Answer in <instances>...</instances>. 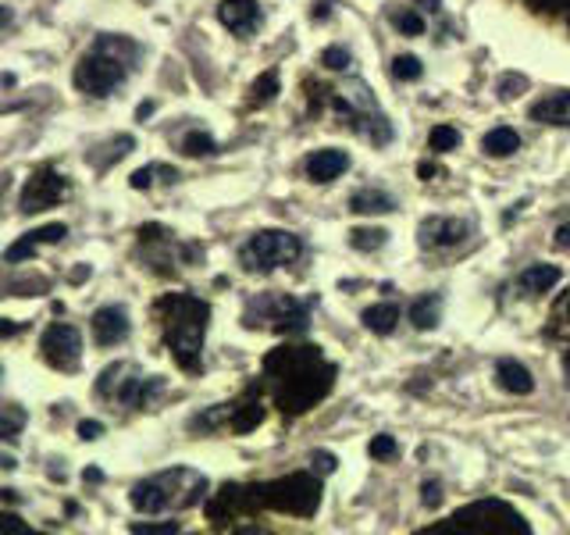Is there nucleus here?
Segmentation results:
<instances>
[{"instance_id":"1","label":"nucleus","mask_w":570,"mask_h":535,"mask_svg":"<svg viewBox=\"0 0 570 535\" xmlns=\"http://www.w3.org/2000/svg\"><path fill=\"white\" fill-rule=\"evenodd\" d=\"M139 58V47L129 40V36H97V43L82 54V61L76 65V89L89 97H107L115 94V89L125 82L129 76V68L136 65Z\"/></svg>"},{"instance_id":"2","label":"nucleus","mask_w":570,"mask_h":535,"mask_svg":"<svg viewBox=\"0 0 570 535\" xmlns=\"http://www.w3.org/2000/svg\"><path fill=\"white\" fill-rule=\"evenodd\" d=\"M160 314H165V339L175 353V361L183 364L186 371L200 368V347H204V332H207V303L175 293L160 300Z\"/></svg>"},{"instance_id":"3","label":"nucleus","mask_w":570,"mask_h":535,"mask_svg":"<svg viewBox=\"0 0 570 535\" xmlns=\"http://www.w3.org/2000/svg\"><path fill=\"white\" fill-rule=\"evenodd\" d=\"M207 493V478L193 468H171L154 478H142L132 489V507L139 514H165V510H186L200 504Z\"/></svg>"},{"instance_id":"4","label":"nucleus","mask_w":570,"mask_h":535,"mask_svg":"<svg viewBox=\"0 0 570 535\" xmlns=\"http://www.w3.org/2000/svg\"><path fill=\"white\" fill-rule=\"evenodd\" d=\"M160 389H165V382L147 379V374L129 361L107 364L97 379V397L111 400V403H125V407H150V400Z\"/></svg>"},{"instance_id":"5","label":"nucleus","mask_w":570,"mask_h":535,"mask_svg":"<svg viewBox=\"0 0 570 535\" xmlns=\"http://www.w3.org/2000/svg\"><path fill=\"white\" fill-rule=\"evenodd\" d=\"M299 240L285 228H264L239 250V261L246 272H272V268L293 264L299 257Z\"/></svg>"},{"instance_id":"6","label":"nucleus","mask_w":570,"mask_h":535,"mask_svg":"<svg viewBox=\"0 0 570 535\" xmlns=\"http://www.w3.org/2000/svg\"><path fill=\"white\" fill-rule=\"evenodd\" d=\"M65 196H68V178L58 168L43 165V168H36L29 175V183L22 189V211L26 214H40L47 207H58Z\"/></svg>"},{"instance_id":"7","label":"nucleus","mask_w":570,"mask_h":535,"mask_svg":"<svg viewBox=\"0 0 570 535\" xmlns=\"http://www.w3.org/2000/svg\"><path fill=\"white\" fill-rule=\"evenodd\" d=\"M317 499H321V486H317L314 478H307V475L282 478V481H275V486L264 489V504L293 510V514H311Z\"/></svg>"},{"instance_id":"8","label":"nucleus","mask_w":570,"mask_h":535,"mask_svg":"<svg viewBox=\"0 0 570 535\" xmlns=\"http://www.w3.org/2000/svg\"><path fill=\"white\" fill-rule=\"evenodd\" d=\"M40 350H43V361L58 371H79L82 361V335L79 329L71 325H50L40 339Z\"/></svg>"},{"instance_id":"9","label":"nucleus","mask_w":570,"mask_h":535,"mask_svg":"<svg viewBox=\"0 0 570 535\" xmlns=\"http://www.w3.org/2000/svg\"><path fill=\"white\" fill-rule=\"evenodd\" d=\"M468 222L463 218H450V214H435V218H424L417 228V243L424 250H445L468 240Z\"/></svg>"},{"instance_id":"10","label":"nucleus","mask_w":570,"mask_h":535,"mask_svg":"<svg viewBox=\"0 0 570 535\" xmlns=\"http://www.w3.org/2000/svg\"><path fill=\"white\" fill-rule=\"evenodd\" d=\"M89 325H94L97 347H118V343H125V335H129V311L115 308V303H107V308H100L94 314Z\"/></svg>"},{"instance_id":"11","label":"nucleus","mask_w":570,"mask_h":535,"mask_svg":"<svg viewBox=\"0 0 570 535\" xmlns=\"http://www.w3.org/2000/svg\"><path fill=\"white\" fill-rule=\"evenodd\" d=\"M218 18H222V26L228 32L249 36V32H257V26H261V4H257V0H222Z\"/></svg>"},{"instance_id":"12","label":"nucleus","mask_w":570,"mask_h":535,"mask_svg":"<svg viewBox=\"0 0 570 535\" xmlns=\"http://www.w3.org/2000/svg\"><path fill=\"white\" fill-rule=\"evenodd\" d=\"M65 236H68V225H61V222H50V225H43V228H32V232H26L22 240L11 243V246L4 250V261H8V264L29 261L43 243H61Z\"/></svg>"},{"instance_id":"13","label":"nucleus","mask_w":570,"mask_h":535,"mask_svg":"<svg viewBox=\"0 0 570 535\" xmlns=\"http://www.w3.org/2000/svg\"><path fill=\"white\" fill-rule=\"evenodd\" d=\"M303 168H307L311 183H335V178L350 168V154L346 150H335V147L314 150L307 160H303Z\"/></svg>"},{"instance_id":"14","label":"nucleus","mask_w":570,"mask_h":535,"mask_svg":"<svg viewBox=\"0 0 570 535\" xmlns=\"http://www.w3.org/2000/svg\"><path fill=\"white\" fill-rule=\"evenodd\" d=\"M495 379L507 392H513V397H528V392L534 389L531 371L521 361H513V357H503V361L495 364Z\"/></svg>"},{"instance_id":"15","label":"nucleus","mask_w":570,"mask_h":535,"mask_svg":"<svg viewBox=\"0 0 570 535\" xmlns=\"http://www.w3.org/2000/svg\"><path fill=\"white\" fill-rule=\"evenodd\" d=\"M563 279V272L557 264H528L524 272H521V279H517V285L528 293V296H542V293H549L552 285H557Z\"/></svg>"},{"instance_id":"16","label":"nucleus","mask_w":570,"mask_h":535,"mask_svg":"<svg viewBox=\"0 0 570 535\" xmlns=\"http://www.w3.org/2000/svg\"><path fill=\"white\" fill-rule=\"evenodd\" d=\"M531 121L542 125H570V94H552L539 104H531Z\"/></svg>"},{"instance_id":"17","label":"nucleus","mask_w":570,"mask_h":535,"mask_svg":"<svg viewBox=\"0 0 570 535\" xmlns=\"http://www.w3.org/2000/svg\"><path fill=\"white\" fill-rule=\"evenodd\" d=\"M361 321H364L367 332L389 335V332H396V325H400V308H396V303H374V308H367L361 314Z\"/></svg>"},{"instance_id":"18","label":"nucleus","mask_w":570,"mask_h":535,"mask_svg":"<svg viewBox=\"0 0 570 535\" xmlns=\"http://www.w3.org/2000/svg\"><path fill=\"white\" fill-rule=\"evenodd\" d=\"M439 318H442V300L435 293H424V296H417L414 303H410V321H414L421 332L435 329Z\"/></svg>"},{"instance_id":"19","label":"nucleus","mask_w":570,"mask_h":535,"mask_svg":"<svg viewBox=\"0 0 570 535\" xmlns=\"http://www.w3.org/2000/svg\"><path fill=\"white\" fill-rule=\"evenodd\" d=\"M481 147H485L489 157H510L521 150V136H517L510 125H499V129H492L485 139H481Z\"/></svg>"},{"instance_id":"20","label":"nucleus","mask_w":570,"mask_h":535,"mask_svg":"<svg viewBox=\"0 0 570 535\" xmlns=\"http://www.w3.org/2000/svg\"><path fill=\"white\" fill-rule=\"evenodd\" d=\"M392 207H396L392 204V196L379 193V189H361V193L350 196V211H356V214H385Z\"/></svg>"},{"instance_id":"21","label":"nucleus","mask_w":570,"mask_h":535,"mask_svg":"<svg viewBox=\"0 0 570 535\" xmlns=\"http://www.w3.org/2000/svg\"><path fill=\"white\" fill-rule=\"evenodd\" d=\"M22 425H26L22 407H0V439L14 442L18 436H22Z\"/></svg>"},{"instance_id":"22","label":"nucleus","mask_w":570,"mask_h":535,"mask_svg":"<svg viewBox=\"0 0 570 535\" xmlns=\"http://www.w3.org/2000/svg\"><path fill=\"white\" fill-rule=\"evenodd\" d=\"M385 240H389V232L385 228H353L350 232V246L353 250H379V246H385Z\"/></svg>"},{"instance_id":"23","label":"nucleus","mask_w":570,"mask_h":535,"mask_svg":"<svg viewBox=\"0 0 570 535\" xmlns=\"http://www.w3.org/2000/svg\"><path fill=\"white\" fill-rule=\"evenodd\" d=\"M428 147H432L435 154H450L460 147V133L453 129V125H435L432 136H428Z\"/></svg>"},{"instance_id":"24","label":"nucleus","mask_w":570,"mask_h":535,"mask_svg":"<svg viewBox=\"0 0 570 535\" xmlns=\"http://www.w3.org/2000/svg\"><path fill=\"white\" fill-rule=\"evenodd\" d=\"M392 76L403 82H417L424 76V65H421V58H414V54H400V58L392 61Z\"/></svg>"},{"instance_id":"25","label":"nucleus","mask_w":570,"mask_h":535,"mask_svg":"<svg viewBox=\"0 0 570 535\" xmlns=\"http://www.w3.org/2000/svg\"><path fill=\"white\" fill-rule=\"evenodd\" d=\"M367 454H371L374 460H396L400 446H396V439H392V436H374L371 446H367Z\"/></svg>"},{"instance_id":"26","label":"nucleus","mask_w":570,"mask_h":535,"mask_svg":"<svg viewBox=\"0 0 570 535\" xmlns=\"http://www.w3.org/2000/svg\"><path fill=\"white\" fill-rule=\"evenodd\" d=\"M392 26H396L400 32H406V36H421L424 32V18L417 11H396V14H392Z\"/></svg>"},{"instance_id":"27","label":"nucleus","mask_w":570,"mask_h":535,"mask_svg":"<svg viewBox=\"0 0 570 535\" xmlns=\"http://www.w3.org/2000/svg\"><path fill=\"white\" fill-rule=\"evenodd\" d=\"M183 150H186L189 157H204V154H214V139H210L207 133H189V136L183 139Z\"/></svg>"},{"instance_id":"28","label":"nucleus","mask_w":570,"mask_h":535,"mask_svg":"<svg viewBox=\"0 0 570 535\" xmlns=\"http://www.w3.org/2000/svg\"><path fill=\"white\" fill-rule=\"evenodd\" d=\"M168 172H175V168H168V165H147V168H139L132 175V189H150L157 183V175H168Z\"/></svg>"},{"instance_id":"29","label":"nucleus","mask_w":570,"mask_h":535,"mask_svg":"<svg viewBox=\"0 0 570 535\" xmlns=\"http://www.w3.org/2000/svg\"><path fill=\"white\" fill-rule=\"evenodd\" d=\"M278 94V71H267V76H261L257 82H254V100L257 104H267Z\"/></svg>"},{"instance_id":"30","label":"nucleus","mask_w":570,"mask_h":535,"mask_svg":"<svg viewBox=\"0 0 570 535\" xmlns=\"http://www.w3.org/2000/svg\"><path fill=\"white\" fill-rule=\"evenodd\" d=\"M321 65L332 68V71H343L350 65V50L346 47H328L325 54H321Z\"/></svg>"},{"instance_id":"31","label":"nucleus","mask_w":570,"mask_h":535,"mask_svg":"<svg viewBox=\"0 0 570 535\" xmlns=\"http://www.w3.org/2000/svg\"><path fill=\"white\" fill-rule=\"evenodd\" d=\"M132 532H142V535H175V532H178V522H165V525H132Z\"/></svg>"},{"instance_id":"32","label":"nucleus","mask_w":570,"mask_h":535,"mask_svg":"<svg viewBox=\"0 0 570 535\" xmlns=\"http://www.w3.org/2000/svg\"><path fill=\"white\" fill-rule=\"evenodd\" d=\"M0 532H29V525L14 514H0Z\"/></svg>"},{"instance_id":"33","label":"nucleus","mask_w":570,"mask_h":535,"mask_svg":"<svg viewBox=\"0 0 570 535\" xmlns=\"http://www.w3.org/2000/svg\"><path fill=\"white\" fill-rule=\"evenodd\" d=\"M0 290H11V285H0ZM14 290H22V296H32L29 290H47V279H36V282L22 279V282H14Z\"/></svg>"},{"instance_id":"34","label":"nucleus","mask_w":570,"mask_h":535,"mask_svg":"<svg viewBox=\"0 0 570 535\" xmlns=\"http://www.w3.org/2000/svg\"><path fill=\"white\" fill-rule=\"evenodd\" d=\"M421 499H424V507H439V504H442V489H439V481H428Z\"/></svg>"},{"instance_id":"35","label":"nucleus","mask_w":570,"mask_h":535,"mask_svg":"<svg viewBox=\"0 0 570 535\" xmlns=\"http://www.w3.org/2000/svg\"><path fill=\"white\" fill-rule=\"evenodd\" d=\"M100 432H104V425H100V421H82V425H79V436H82V439H100Z\"/></svg>"},{"instance_id":"36","label":"nucleus","mask_w":570,"mask_h":535,"mask_svg":"<svg viewBox=\"0 0 570 535\" xmlns=\"http://www.w3.org/2000/svg\"><path fill=\"white\" fill-rule=\"evenodd\" d=\"M314 468H317V471H325V475H332V471H335V457H332V454H314Z\"/></svg>"},{"instance_id":"37","label":"nucleus","mask_w":570,"mask_h":535,"mask_svg":"<svg viewBox=\"0 0 570 535\" xmlns=\"http://www.w3.org/2000/svg\"><path fill=\"white\" fill-rule=\"evenodd\" d=\"M18 332H22V321L0 318V339H8V335H18Z\"/></svg>"},{"instance_id":"38","label":"nucleus","mask_w":570,"mask_h":535,"mask_svg":"<svg viewBox=\"0 0 570 535\" xmlns=\"http://www.w3.org/2000/svg\"><path fill=\"white\" fill-rule=\"evenodd\" d=\"M557 246H563V250L570 246V225H560L557 228Z\"/></svg>"},{"instance_id":"39","label":"nucleus","mask_w":570,"mask_h":535,"mask_svg":"<svg viewBox=\"0 0 570 535\" xmlns=\"http://www.w3.org/2000/svg\"><path fill=\"white\" fill-rule=\"evenodd\" d=\"M328 11H332V0H317L314 4V18H328Z\"/></svg>"},{"instance_id":"40","label":"nucleus","mask_w":570,"mask_h":535,"mask_svg":"<svg viewBox=\"0 0 570 535\" xmlns=\"http://www.w3.org/2000/svg\"><path fill=\"white\" fill-rule=\"evenodd\" d=\"M421 11H439V0H417Z\"/></svg>"},{"instance_id":"41","label":"nucleus","mask_w":570,"mask_h":535,"mask_svg":"<svg viewBox=\"0 0 570 535\" xmlns=\"http://www.w3.org/2000/svg\"><path fill=\"white\" fill-rule=\"evenodd\" d=\"M11 22V8H4V4H0V29H4Z\"/></svg>"},{"instance_id":"42","label":"nucleus","mask_w":570,"mask_h":535,"mask_svg":"<svg viewBox=\"0 0 570 535\" xmlns=\"http://www.w3.org/2000/svg\"><path fill=\"white\" fill-rule=\"evenodd\" d=\"M0 468H14V457H8V454H0Z\"/></svg>"},{"instance_id":"43","label":"nucleus","mask_w":570,"mask_h":535,"mask_svg":"<svg viewBox=\"0 0 570 535\" xmlns=\"http://www.w3.org/2000/svg\"><path fill=\"white\" fill-rule=\"evenodd\" d=\"M563 371H567V374H570V350H567V353H563Z\"/></svg>"},{"instance_id":"44","label":"nucleus","mask_w":570,"mask_h":535,"mask_svg":"<svg viewBox=\"0 0 570 535\" xmlns=\"http://www.w3.org/2000/svg\"><path fill=\"white\" fill-rule=\"evenodd\" d=\"M0 379H4V368H0Z\"/></svg>"}]
</instances>
